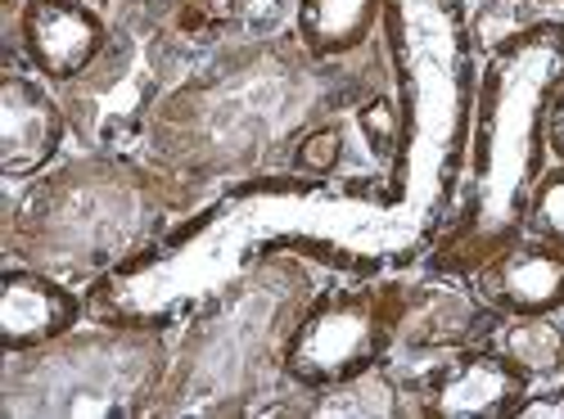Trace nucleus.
Returning <instances> with one entry per match:
<instances>
[{
  "label": "nucleus",
  "mask_w": 564,
  "mask_h": 419,
  "mask_svg": "<svg viewBox=\"0 0 564 419\" xmlns=\"http://www.w3.org/2000/svg\"><path fill=\"white\" fill-rule=\"evenodd\" d=\"M370 90L348 81L344 64H316L294 27L253 36L181 77L159 100L135 154L199 199L271 167L290 172L303 131L330 118V104L357 109Z\"/></svg>",
  "instance_id": "nucleus-1"
},
{
  "label": "nucleus",
  "mask_w": 564,
  "mask_h": 419,
  "mask_svg": "<svg viewBox=\"0 0 564 419\" xmlns=\"http://www.w3.org/2000/svg\"><path fill=\"white\" fill-rule=\"evenodd\" d=\"M564 81V23L533 19L488 41L479 55L469 150L452 217L425 249V271L469 279L524 235L529 195L551 167L546 109Z\"/></svg>",
  "instance_id": "nucleus-2"
},
{
  "label": "nucleus",
  "mask_w": 564,
  "mask_h": 419,
  "mask_svg": "<svg viewBox=\"0 0 564 419\" xmlns=\"http://www.w3.org/2000/svg\"><path fill=\"white\" fill-rule=\"evenodd\" d=\"M195 203L185 185L140 154H82L28 180L14 199L6 217V262L96 285L154 249Z\"/></svg>",
  "instance_id": "nucleus-3"
},
{
  "label": "nucleus",
  "mask_w": 564,
  "mask_h": 419,
  "mask_svg": "<svg viewBox=\"0 0 564 419\" xmlns=\"http://www.w3.org/2000/svg\"><path fill=\"white\" fill-rule=\"evenodd\" d=\"M316 294L307 257L275 253L208 298L181 324L154 415H240L280 375V352L303 302Z\"/></svg>",
  "instance_id": "nucleus-4"
},
{
  "label": "nucleus",
  "mask_w": 564,
  "mask_h": 419,
  "mask_svg": "<svg viewBox=\"0 0 564 419\" xmlns=\"http://www.w3.org/2000/svg\"><path fill=\"white\" fill-rule=\"evenodd\" d=\"M172 370V330L100 324L6 356V415H154Z\"/></svg>",
  "instance_id": "nucleus-5"
},
{
  "label": "nucleus",
  "mask_w": 564,
  "mask_h": 419,
  "mask_svg": "<svg viewBox=\"0 0 564 419\" xmlns=\"http://www.w3.org/2000/svg\"><path fill=\"white\" fill-rule=\"evenodd\" d=\"M406 316V279L357 275L348 289H316L280 352L285 388L325 397L393 365Z\"/></svg>",
  "instance_id": "nucleus-6"
},
{
  "label": "nucleus",
  "mask_w": 564,
  "mask_h": 419,
  "mask_svg": "<svg viewBox=\"0 0 564 419\" xmlns=\"http://www.w3.org/2000/svg\"><path fill=\"white\" fill-rule=\"evenodd\" d=\"M113 45L105 5L90 0H19L10 14V59L55 90L82 81Z\"/></svg>",
  "instance_id": "nucleus-7"
},
{
  "label": "nucleus",
  "mask_w": 564,
  "mask_h": 419,
  "mask_svg": "<svg viewBox=\"0 0 564 419\" xmlns=\"http://www.w3.org/2000/svg\"><path fill=\"white\" fill-rule=\"evenodd\" d=\"M529 393V375L492 343H465L420 375L415 415L425 419H510L514 401Z\"/></svg>",
  "instance_id": "nucleus-8"
},
{
  "label": "nucleus",
  "mask_w": 564,
  "mask_h": 419,
  "mask_svg": "<svg viewBox=\"0 0 564 419\" xmlns=\"http://www.w3.org/2000/svg\"><path fill=\"white\" fill-rule=\"evenodd\" d=\"M73 122L64 96L32 68L10 64L0 73V176L28 185L51 172L68 145Z\"/></svg>",
  "instance_id": "nucleus-9"
},
{
  "label": "nucleus",
  "mask_w": 564,
  "mask_h": 419,
  "mask_svg": "<svg viewBox=\"0 0 564 419\" xmlns=\"http://www.w3.org/2000/svg\"><path fill=\"white\" fill-rule=\"evenodd\" d=\"M90 316L86 294L73 279H59L28 262H6L0 271V352L23 356L36 348H51L82 330Z\"/></svg>",
  "instance_id": "nucleus-10"
},
{
  "label": "nucleus",
  "mask_w": 564,
  "mask_h": 419,
  "mask_svg": "<svg viewBox=\"0 0 564 419\" xmlns=\"http://www.w3.org/2000/svg\"><path fill=\"white\" fill-rule=\"evenodd\" d=\"M497 316H560L564 311V249L524 235L488 257L465 279Z\"/></svg>",
  "instance_id": "nucleus-11"
},
{
  "label": "nucleus",
  "mask_w": 564,
  "mask_h": 419,
  "mask_svg": "<svg viewBox=\"0 0 564 419\" xmlns=\"http://www.w3.org/2000/svg\"><path fill=\"white\" fill-rule=\"evenodd\" d=\"M389 0H294V36L316 64H348L384 32Z\"/></svg>",
  "instance_id": "nucleus-12"
},
{
  "label": "nucleus",
  "mask_w": 564,
  "mask_h": 419,
  "mask_svg": "<svg viewBox=\"0 0 564 419\" xmlns=\"http://www.w3.org/2000/svg\"><path fill=\"white\" fill-rule=\"evenodd\" d=\"M488 343L520 365L529 384L564 375V324L555 316H501Z\"/></svg>",
  "instance_id": "nucleus-13"
},
{
  "label": "nucleus",
  "mask_w": 564,
  "mask_h": 419,
  "mask_svg": "<svg viewBox=\"0 0 564 419\" xmlns=\"http://www.w3.org/2000/svg\"><path fill=\"white\" fill-rule=\"evenodd\" d=\"M344 126L335 118H325L316 122L312 131H303V140L294 145L290 154V172L299 176H312V180H339V167H344Z\"/></svg>",
  "instance_id": "nucleus-14"
},
{
  "label": "nucleus",
  "mask_w": 564,
  "mask_h": 419,
  "mask_svg": "<svg viewBox=\"0 0 564 419\" xmlns=\"http://www.w3.org/2000/svg\"><path fill=\"white\" fill-rule=\"evenodd\" d=\"M524 230L555 249H564V163H551L533 195H529V217H524Z\"/></svg>",
  "instance_id": "nucleus-15"
},
{
  "label": "nucleus",
  "mask_w": 564,
  "mask_h": 419,
  "mask_svg": "<svg viewBox=\"0 0 564 419\" xmlns=\"http://www.w3.org/2000/svg\"><path fill=\"white\" fill-rule=\"evenodd\" d=\"M510 419H564V379L529 384V393L514 401Z\"/></svg>",
  "instance_id": "nucleus-16"
},
{
  "label": "nucleus",
  "mask_w": 564,
  "mask_h": 419,
  "mask_svg": "<svg viewBox=\"0 0 564 419\" xmlns=\"http://www.w3.org/2000/svg\"><path fill=\"white\" fill-rule=\"evenodd\" d=\"M546 150H551V163H564V81L555 86L546 109Z\"/></svg>",
  "instance_id": "nucleus-17"
},
{
  "label": "nucleus",
  "mask_w": 564,
  "mask_h": 419,
  "mask_svg": "<svg viewBox=\"0 0 564 419\" xmlns=\"http://www.w3.org/2000/svg\"><path fill=\"white\" fill-rule=\"evenodd\" d=\"M90 5H113V0H90Z\"/></svg>",
  "instance_id": "nucleus-18"
},
{
  "label": "nucleus",
  "mask_w": 564,
  "mask_h": 419,
  "mask_svg": "<svg viewBox=\"0 0 564 419\" xmlns=\"http://www.w3.org/2000/svg\"><path fill=\"white\" fill-rule=\"evenodd\" d=\"M560 5H564V0H560Z\"/></svg>",
  "instance_id": "nucleus-19"
},
{
  "label": "nucleus",
  "mask_w": 564,
  "mask_h": 419,
  "mask_svg": "<svg viewBox=\"0 0 564 419\" xmlns=\"http://www.w3.org/2000/svg\"><path fill=\"white\" fill-rule=\"evenodd\" d=\"M560 379H564V375H560Z\"/></svg>",
  "instance_id": "nucleus-20"
}]
</instances>
